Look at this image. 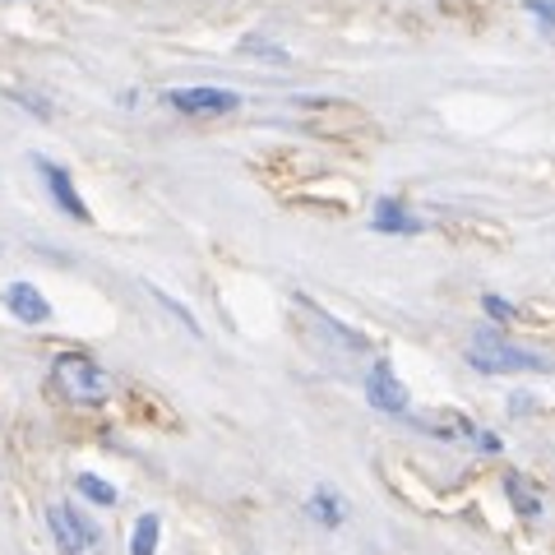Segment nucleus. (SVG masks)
<instances>
[{"label":"nucleus","instance_id":"nucleus-1","mask_svg":"<svg viewBox=\"0 0 555 555\" xmlns=\"http://www.w3.org/2000/svg\"><path fill=\"white\" fill-rule=\"evenodd\" d=\"M51 389H56L65 403H107L112 398V375L98 366L93 357H83V352H61L56 357V366H51Z\"/></svg>","mask_w":555,"mask_h":555},{"label":"nucleus","instance_id":"nucleus-2","mask_svg":"<svg viewBox=\"0 0 555 555\" xmlns=\"http://www.w3.org/2000/svg\"><path fill=\"white\" fill-rule=\"evenodd\" d=\"M467 366L481 371V375H551L555 371L546 357L524 352V347H514L495 334H477L467 343Z\"/></svg>","mask_w":555,"mask_h":555},{"label":"nucleus","instance_id":"nucleus-3","mask_svg":"<svg viewBox=\"0 0 555 555\" xmlns=\"http://www.w3.org/2000/svg\"><path fill=\"white\" fill-rule=\"evenodd\" d=\"M167 102L185 116H228L241 107V98L232 89H208V83H195V89H171Z\"/></svg>","mask_w":555,"mask_h":555},{"label":"nucleus","instance_id":"nucleus-4","mask_svg":"<svg viewBox=\"0 0 555 555\" xmlns=\"http://www.w3.org/2000/svg\"><path fill=\"white\" fill-rule=\"evenodd\" d=\"M366 398H371V408L379 412H408V385L393 375L389 361H375L371 375H366Z\"/></svg>","mask_w":555,"mask_h":555},{"label":"nucleus","instance_id":"nucleus-5","mask_svg":"<svg viewBox=\"0 0 555 555\" xmlns=\"http://www.w3.org/2000/svg\"><path fill=\"white\" fill-rule=\"evenodd\" d=\"M47 524H51V532H56V542L65 546V555H83V551L98 542L93 524H83V518L69 509V505H51L47 509Z\"/></svg>","mask_w":555,"mask_h":555},{"label":"nucleus","instance_id":"nucleus-6","mask_svg":"<svg viewBox=\"0 0 555 555\" xmlns=\"http://www.w3.org/2000/svg\"><path fill=\"white\" fill-rule=\"evenodd\" d=\"M38 171H42V181H47V190H51V199L61 204V214H65V218H75V222H89V218H93V214H89V204L79 199V190H75V181H69V171H65V167L38 158Z\"/></svg>","mask_w":555,"mask_h":555},{"label":"nucleus","instance_id":"nucleus-7","mask_svg":"<svg viewBox=\"0 0 555 555\" xmlns=\"http://www.w3.org/2000/svg\"><path fill=\"white\" fill-rule=\"evenodd\" d=\"M5 310L20 324H47L51 320V306H47V297L33 283H10L5 287Z\"/></svg>","mask_w":555,"mask_h":555},{"label":"nucleus","instance_id":"nucleus-8","mask_svg":"<svg viewBox=\"0 0 555 555\" xmlns=\"http://www.w3.org/2000/svg\"><path fill=\"white\" fill-rule=\"evenodd\" d=\"M375 232H398V236H408V232H422V222H416L398 199H379V204H375Z\"/></svg>","mask_w":555,"mask_h":555},{"label":"nucleus","instance_id":"nucleus-9","mask_svg":"<svg viewBox=\"0 0 555 555\" xmlns=\"http://www.w3.org/2000/svg\"><path fill=\"white\" fill-rule=\"evenodd\" d=\"M505 491H509V500H514V509L524 514V518H537L542 514V495L532 491V481L528 477H518V473H509L505 477Z\"/></svg>","mask_w":555,"mask_h":555},{"label":"nucleus","instance_id":"nucleus-10","mask_svg":"<svg viewBox=\"0 0 555 555\" xmlns=\"http://www.w3.org/2000/svg\"><path fill=\"white\" fill-rule=\"evenodd\" d=\"M158 532H163L158 514H144V518H139L134 537H130V555H158Z\"/></svg>","mask_w":555,"mask_h":555},{"label":"nucleus","instance_id":"nucleus-11","mask_svg":"<svg viewBox=\"0 0 555 555\" xmlns=\"http://www.w3.org/2000/svg\"><path fill=\"white\" fill-rule=\"evenodd\" d=\"M306 509L315 514L324 528H338V524H343V505H338V500L328 495V491H315V495H310V505H306Z\"/></svg>","mask_w":555,"mask_h":555},{"label":"nucleus","instance_id":"nucleus-12","mask_svg":"<svg viewBox=\"0 0 555 555\" xmlns=\"http://www.w3.org/2000/svg\"><path fill=\"white\" fill-rule=\"evenodd\" d=\"M79 495H89L93 505H116V486H107L102 477H93V473H79Z\"/></svg>","mask_w":555,"mask_h":555},{"label":"nucleus","instance_id":"nucleus-13","mask_svg":"<svg viewBox=\"0 0 555 555\" xmlns=\"http://www.w3.org/2000/svg\"><path fill=\"white\" fill-rule=\"evenodd\" d=\"M241 47H246L250 56H269V61H278V65H287V51H283V47H273V42H264V38H246Z\"/></svg>","mask_w":555,"mask_h":555},{"label":"nucleus","instance_id":"nucleus-14","mask_svg":"<svg viewBox=\"0 0 555 555\" xmlns=\"http://www.w3.org/2000/svg\"><path fill=\"white\" fill-rule=\"evenodd\" d=\"M486 310H491L495 320H518V306H509V301H500V297H486Z\"/></svg>","mask_w":555,"mask_h":555},{"label":"nucleus","instance_id":"nucleus-15","mask_svg":"<svg viewBox=\"0 0 555 555\" xmlns=\"http://www.w3.org/2000/svg\"><path fill=\"white\" fill-rule=\"evenodd\" d=\"M528 10H532L546 28H555V5H551V0H528Z\"/></svg>","mask_w":555,"mask_h":555}]
</instances>
